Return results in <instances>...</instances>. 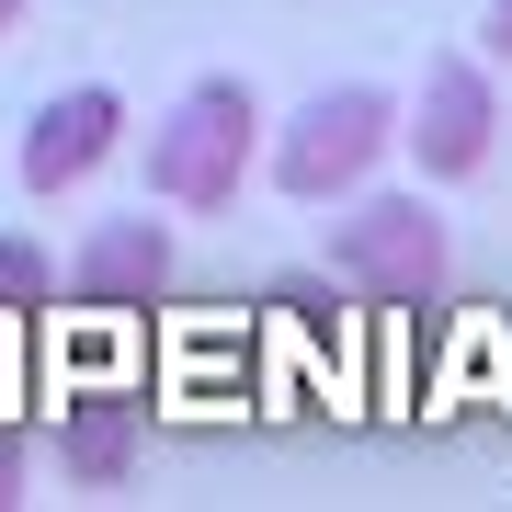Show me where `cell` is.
I'll return each mask as SVG.
<instances>
[{"label": "cell", "mask_w": 512, "mask_h": 512, "mask_svg": "<svg viewBox=\"0 0 512 512\" xmlns=\"http://www.w3.org/2000/svg\"><path fill=\"white\" fill-rule=\"evenodd\" d=\"M251 148H262L251 80H194V92L160 114V137H148V194H160V205H194V217H217V205L251 183Z\"/></svg>", "instance_id": "6da1fadb"}, {"label": "cell", "mask_w": 512, "mask_h": 512, "mask_svg": "<svg viewBox=\"0 0 512 512\" xmlns=\"http://www.w3.org/2000/svg\"><path fill=\"white\" fill-rule=\"evenodd\" d=\"M330 274L365 308H433L444 296V217L421 194H353V217L330 228Z\"/></svg>", "instance_id": "7a4b0ae2"}, {"label": "cell", "mask_w": 512, "mask_h": 512, "mask_svg": "<svg viewBox=\"0 0 512 512\" xmlns=\"http://www.w3.org/2000/svg\"><path fill=\"white\" fill-rule=\"evenodd\" d=\"M387 137H399V103L365 92V80H330V92H308V114L274 137V183L296 205H342V194H365Z\"/></svg>", "instance_id": "3957f363"}, {"label": "cell", "mask_w": 512, "mask_h": 512, "mask_svg": "<svg viewBox=\"0 0 512 512\" xmlns=\"http://www.w3.org/2000/svg\"><path fill=\"white\" fill-rule=\"evenodd\" d=\"M490 137H501L490 69H478V57H433V69H421V114H410L421 183H467V171H490Z\"/></svg>", "instance_id": "277c9868"}, {"label": "cell", "mask_w": 512, "mask_h": 512, "mask_svg": "<svg viewBox=\"0 0 512 512\" xmlns=\"http://www.w3.org/2000/svg\"><path fill=\"white\" fill-rule=\"evenodd\" d=\"M114 148H126V103H114L103 80H80V92L35 103V126H23V194H69V183H92Z\"/></svg>", "instance_id": "5b68a950"}, {"label": "cell", "mask_w": 512, "mask_h": 512, "mask_svg": "<svg viewBox=\"0 0 512 512\" xmlns=\"http://www.w3.org/2000/svg\"><path fill=\"white\" fill-rule=\"evenodd\" d=\"M160 285H171V228L160 217H103L92 239H80V262H69V296L103 308V319L160 308Z\"/></svg>", "instance_id": "8992f818"}, {"label": "cell", "mask_w": 512, "mask_h": 512, "mask_svg": "<svg viewBox=\"0 0 512 512\" xmlns=\"http://www.w3.org/2000/svg\"><path fill=\"white\" fill-rule=\"evenodd\" d=\"M137 444H148V421H137L126 387H80V399L57 410L46 456H57V478H69V490H114V478L137 467Z\"/></svg>", "instance_id": "52a82bcc"}, {"label": "cell", "mask_w": 512, "mask_h": 512, "mask_svg": "<svg viewBox=\"0 0 512 512\" xmlns=\"http://www.w3.org/2000/svg\"><path fill=\"white\" fill-rule=\"evenodd\" d=\"M46 296H57V262L35 251V239H0V319L46 308Z\"/></svg>", "instance_id": "ba28073f"}, {"label": "cell", "mask_w": 512, "mask_h": 512, "mask_svg": "<svg viewBox=\"0 0 512 512\" xmlns=\"http://www.w3.org/2000/svg\"><path fill=\"white\" fill-rule=\"evenodd\" d=\"M23 478H35V444H23V421H0V501H23Z\"/></svg>", "instance_id": "9c48e42d"}, {"label": "cell", "mask_w": 512, "mask_h": 512, "mask_svg": "<svg viewBox=\"0 0 512 512\" xmlns=\"http://www.w3.org/2000/svg\"><path fill=\"white\" fill-rule=\"evenodd\" d=\"M478 35H490V69H512V0H490V23H478Z\"/></svg>", "instance_id": "30bf717a"}, {"label": "cell", "mask_w": 512, "mask_h": 512, "mask_svg": "<svg viewBox=\"0 0 512 512\" xmlns=\"http://www.w3.org/2000/svg\"><path fill=\"white\" fill-rule=\"evenodd\" d=\"M23 12H35V0H0V35H12V23H23Z\"/></svg>", "instance_id": "8fae6325"}]
</instances>
